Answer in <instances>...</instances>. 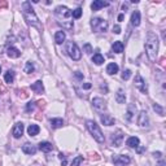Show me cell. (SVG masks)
Wrapping results in <instances>:
<instances>
[{"mask_svg": "<svg viewBox=\"0 0 166 166\" xmlns=\"http://www.w3.org/2000/svg\"><path fill=\"white\" fill-rule=\"evenodd\" d=\"M135 87L143 93H148V86H147V82L144 81V78L140 75V74H136L135 75Z\"/></svg>", "mask_w": 166, "mask_h": 166, "instance_id": "obj_7", "label": "cell"}, {"mask_svg": "<svg viewBox=\"0 0 166 166\" xmlns=\"http://www.w3.org/2000/svg\"><path fill=\"white\" fill-rule=\"evenodd\" d=\"M55 16L57 18L58 25H61L66 30H73L74 24L71 21V10L65 5H58L55 9Z\"/></svg>", "mask_w": 166, "mask_h": 166, "instance_id": "obj_1", "label": "cell"}, {"mask_svg": "<svg viewBox=\"0 0 166 166\" xmlns=\"http://www.w3.org/2000/svg\"><path fill=\"white\" fill-rule=\"evenodd\" d=\"M82 8H77V9H74L73 12H71V17L73 18H75V20H78V18H81L82 17Z\"/></svg>", "mask_w": 166, "mask_h": 166, "instance_id": "obj_31", "label": "cell"}, {"mask_svg": "<svg viewBox=\"0 0 166 166\" xmlns=\"http://www.w3.org/2000/svg\"><path fill=\"white\" fill-rule=\"evenodd\" d=\"M138 125L140 127H149V118L145 110H141L139 114V118H138Z\"/></svg>", "mask_w": 166, "mask_h": 166, "instance_id": "obj_11", "label": "cell"}, {"mask_svg": "<svg viewBox=\"0 0 166 166\" xmlns=\"http://www.w3.org/2000/svg\"><path fill=\"white\" fill-rule=\"evenodd\" d=\"M91 86H92V85H91V83H88V82H87V83H83V88H86V90L91 88Z\"/></svg>", "mask_w": 166, "mask_h": 166, "instance_id": "obj_40", "label": "cell"}, {"mask_svg": "<svg viewBox=\"0 0 166 166\" xmlns=\"http://www.w3.org/2000/svg\"><path fill=\"white\" fill-rule=\"evenodd\" d=\"M40 131V127L38 125H30L29 127H27V134H29L30 136H36L38 134H39Z\"/></svg>", "mask_w": 166, "mask_h": 166, "instance_id": "obj_26", "label": "cell"}, {"mask_svg": "<svg viewBox=\"0 0 166 166\" xmlns=\"http://www.w3.org/2000/svg\"><path fill=\"white\" fill-rule=\"evenodd\" d=\"M92 62L95 64V65H101V64H104V56L101 53H95L92 56Z\"/></svg>", "mask_w": 166, "mask_h": 166, "instance_id": "obj_29", "label": "cell"}, {"mask_svg": "<svg viewBox=\"0 0 166 166\" xmlns=\"http://www.w3.org/2000/svg\"><path fill=\"white\" fill-rule=\"evenodd\" d=\"M83 49H85V52H86L87 55H90V53L92 52V47H91L88 43H87V44H85V47H83Z\"/></svg>", "mask_w": 166, "mask_h": 166, "instance_id": "obj_36", "label": "cell"}, {"mask_svg": "<svg viewBox=\"0 0 166 166\" xmlns=\"http://www.w3.org/2000/svg\"><path fill=\"white\" fill-rule=\"evenodd\" d=\"M39 149L44 153H48V152H51L53 149V145L49 141H40L39 143Z\"/></svg>", "mask_w": 166, "mask_h": 166, "instance_id": "obj_21", "label": "cell"}, {"mask_svg": "<svg viewBox=\"0 0 166 166\" xmlns=\"http://www.w3.org/2000/svg\"><path fill=\"white\" fill-rule=\"evenodd\" d=\"M112 51L114 53H122L123 52V43L119 40H115L112 44Z\"/></svg>", "mask_w": 166, "mask_h": 166, "instance_id": "obj_22", "label": "cell"}, {"mask_svg": "<svg viewBox=\"0 0 166 166\" xmlns=\"http://www.w3.org/2000/svg\"><path fill=\"white\" fill-rule=\"evenodd\" d=\"M113 32H115V34H121V27L118 25H115L113 27Z\"/></svg>", "mask_w": 166, "mask_h": 166, "instance_id": "obj_38", "label": "cell"}, {"mask_svg": "<svg viewBox=\"0 0 166 166\" xmlns=\"http://www.w3.org/2000/svg\"><path fill=\"white\" fill-rule=\"evenodd\" d=\"M82 162H83V156H77V157L73 160V162L70 164V166H79Z\"/></svg>", "mask_w": 166, "mask_h": 166, "instance_id": "obj_32", "label": "cell"}, {"mask_svg": "<svg viewBox=\"0 0 166 166\" xmlns=\"http://www.w3.org/2000/svg\"><path fill=\"white\" fill-rule=\"evenodd\" d=\"M66 52H68L69 57L73 58L74 61H78V60H81V57H82L81 49H79L78 46H77V43H74V42L68 43V46H66Z\"/></svg>", "mask_w": 166, "mask_h": 166, "instance_id": "obj_6", "label": "cell"}, {"mask_svg": "<svg viewBox=\"0 0 166 166\" xmlns=\"http://www.w3.org/2000/svg\"><path fill=\"white\" fill-rule=\"evenodd\" d=\"M86 127H87V130L90 131V134L93 136V139H95L97 143H104L105 141L104 134L101 132L100 127H99V125L95 122V121H91V119L86 121Z\"/></svg>", "mask_w": 166, "mask_h": 166, "instance_id": "obj_4", "label": "cell"}, {"mask_svg": "<svg viewBox=\"0 0 166 166\" xmlns=\"http://www.w3.org/2000/svg\"><path fill=\"white\" fill-rule=\"evenodd\" d=\"M92 105H93V108H95L97 112H100V113L107 109V103H105V100H104V99H101V97H95V99H93Z\"/></svg>", "mask_w": 166, "mask_h": 166, "instance_id": "obj_10", "label": "cell"}, {"mask_svg": "<svg viewBox=\"0 0 166 166\" xmlns=\"http://www.w3.org/2000/svg\"><path fill=\"white\" fill-rule=\"evenodd\" d=\"M101 90H105V92H108V87H107V83L104 82V85H101Z\"/></svg>", "mask_w": 166, "mask_h": 166, "instance_id": "obj_41", "label": "cell"}, {"mask_svg": "<svg viewBox=\"0 0 166 166\" xmlns=\"http://www.w3.org/2000/svg\"><path fill=\"white\" fill-rule=\"evenodd\" d=\"M24 130H25L24 123H22V122H18V123H16V125H14L12 134H13V136L16 138V139H20V138L24 135Z\"/></svg>", "mask_w": 166, "mask_h": 166, "instance_id": "obj_12", "label": "cell"}, {"mask_svg": "<svg viewBox=\"0 0 166 166\" xmlns=\"http://www.w3.org/2000/svg\"><path fill=\"white\" fill-rule=\"evenodd\" d=\"M31 90L34 91L35 93H43L44 92L43 82L42 81H36L35 83H32V85H31Z\"/></svg>", "mask_w": 166, "mask_h": 166, "instance_id": "obj_20", "label": "cell"}, {"mask_svg": "<svg viewBox=\"0 0 166 166\" xmlns=\"http://www.w3.org/2000/svg\"><path fill=\"white\" fill-rule=\"evenodd\" d=\"M126 144L130 148H138L140 145V140H139V138L138 136H130L129 139L126 140Z\"/></svg>", "mask_w": 166, "mask_h": 166, "instance_id": "obj_16", "label": "cell"}, {"mask_svg": "<svg viewBox=\"0 0 166 166\" xmlns=\"http://www.w3.org/2000/svg\"><path fill=\"white\" fill-rule=\"evenodd\" d=\"M14 71L13 70H8L7 71V73H5L4 74V81H5V83H9V85H10V83H13L14 82Z\"/></svg>", "mask_w": 166, "mask_h": 166, "instance_id": "obj_27", "label": "cell"}, {"mask_svg": "<svg viewBox=\"0 0 166 166\" xmlns=\"http://www.w3.org/2000/svg\"><path fill=\"white\" fill-rule=\"evenodd\" d=\"M34 70H35L34 64H32L31 61H27V62H26V65H25V73L31 74V73H34Z\"/></svg>", "mask_w": 166, "mask_h": 166, "instance_id": "obj_30", "label": "cell"}, {"mask_svg": "<svg viewBox=\"0 0 166 166\" xmlns=\"http://www.w3.org/2000/svg\"><path fill=\"white\" fill-rule=\"evenodd\" d=\"M131 70L130 69H126V70H123V73H122V79L123 81H129L130 78H131Z\"/></svg>", "mask_w": 166, "mask_h": 166, "instance_id": "obj_34", "label": "cell"}, {"mask_svg": "<svg viewBox=\"0 0 166 166\" xmlns=\"http://www.w3.org/2000/svg\"><path fill=\"white\" fill-rule=\"evenodd\" d=\"M109 3L108 2H103V0H95L92 4H91V9L93 10V12H96V10L101 9V8H105L108 7Z\"/></svg>", "mask_w": 166, "mask_h": 166, "instance_id": "obj_13", "label": "cell"}, {"mask_svg": "<svg viewBox=\"0 0 166 166\" xmlns=\"http://www.w3.org/2000/svg\"><path fill=\"white\" fill-rule=\"evenodd\" d=\"M136 112V107L135 104H129V107H127V112H126V119L131 122L132 119H134V114Z\"/></svg>", "mask_w": 166, "mask_h": 166, "instance_id": "obj_14", "label": "cell"}, {"mask_svg": "<svg viewBox=\"0 0 166 166\" xmlns=\"http://www.w3.org/2000/svg\"><path fill=\"white\" fill-rule=\"evenodd\" d=\"M165 165V162L164 161H160V164H158V166H164Z\"/></svg>", "mask_w": 166, "mask_h": 166, "instance_id": "obj_44", "label": "cell"}, {"mask_svg": "<svg viewBox=\"0 0 166 166\" xmlns=\"http://www.w3.org/2000/svg\"><path fill=\"white\" fill-rule=\"evenodd\" d=\"M35 109V103L34 101H30V103H27V105H26V112H32V110Z\"/></svg>", "mask_w": 166, "mask_h": 166, "instance_id": "obj_35", "label": "cell"}, {"mask_svg": "<svg viewBox=\"0 0 166 166\" xmlns=\"http://www.w3.org/2000/svg\"><path fill=\"white\" fill-rule=\"evenodd\" d=\"M0 73H2V66H0Z\"/></svg>", "mask_w": 166, "mask_h": 166, "instance_id": "obj_45", "label": "cell"}, {"mask_svg": "<svg viewBox=\"0 0 166 166\" xmlns=\"http://www.w3.org/2000/svg\"><path fill=\"white\" fill-rule=\"evenodd\" d=\"M123 141V132L121 130H117L115 132H113L112 136H110V143H112L113 147H119Z\"/></svg>", "mask_w": 166, "mask_h": 166, "instance_id": "obj_8", "label": "cell"}, {"mask_svg": "<svg viewBox=\"0 0 166 166\" xmlns=\"http://www.w3.org/2000/svg\"><path fill=\"white\" fill-rule=\"evenodd\" d=\"M22 152L26 153V154H35L36 153V147L30 144V143H25L22 145Z\"/></svg>", "mask_w": 166, "mask_h": 166, "instance_id": "obj_17", "label": "cell"}, {"mask_svg": "<svg viewBox=\"0 0 166 166\" xmlns=\"http://www.w3.org/2000/svg\"><path fill=\"white\" fill-rule=\"evenodd\" d=\"M74 75H75V77H77V78H78L79 81H82V79H83V74L81 73V71H75Z\"/></svg>", "mask_w": 166, "mask_h": 166, "instance_id": "obj_39", "label": "cell"}, {"mask_svg": "<svg viewBox=\"0 0 166 166\" xmlns=\"http://www.w3.org/2000/svg\"><path fill=\"white\" fill-rule=\"evenodd\" d=\"M58 158L61 160V164H62V166H66V158H65V156H64L62 153H60V154H58Z\"/></svg>", "mask_w": 166, "mask_h": 166, "instance_id": "obj_37", "label": "cell"}, {"mask_svg": "<svg viewBox=\"0 0 166 166\" xmlns=\"http://www.w3.org/2000/svg\"><path fill=\"white\" fill-rule=\"evenodd\" d=\"M65 39H66V34H65V31L60 30V31H57L56 34H55V42H56L57 44H62V43L65 42Z\"/></svg>", "mask_w": 166, "mask_h": 166, "instance_id": "obj_24", "label": "cell"}, {"mask_svg": "<svg viewBox=\"0 0 166 166\" xmlns=\"http://www.w3.org/2000/svg\"><path fill=\"white\" fill-rule=\"evenodd\" d=\"M91 27L95 32H105L108 31V22L100 17H93L91 20Z\"/></svg>", "mask_w": 166, "mask_h": 166, "instance_id": "obj_5", "label": "cell"}, {"mask_svg": "<svg viewBox=\"0 0 166 166\" xmlns=\"http://www.w3.org/2000/svg\"><path fill=\"white\" fill-rule=\"evenodd\" d=\"M153 110H154V112H157L160 115H164V108H162L160 104L154 103V104H153Z\"/></svg>", "mask_w": 166, "mask_h": 166, "instance_id": "obj_33", "label": "cell"}, {"mask_svg": "<svg viewBox=\"0 0 166 166\" xmlns=\"http://www.w3.org/2000/svg\"><path fill=\"white\" fill-rule=\"evenodd\" d=\"M118 70H119V68H118V65L115 64V62H110V64H108V66H107V73H108L109 75L117 74Z\"/></svg>", "mask_w": 166, "mask_h": 166, "instance_id": "obj_23", "label": "cell"}, {"mask_svg": "<svg viewBox=\"0 0 166 166\" xmlns=\"http://www.w3.org/2000/svg\"><path fill=\"white\" fill-rule=\"evenodd\" d=\"M22 14H24V18H25V21L27 22V25L29 26L36 27V29H39V30L43 29L40 21H39V18H38L34 8L31 7L30 2H24L22 3Z\"/></svg>", "mask_w": 166, "mask_h": 166, "instance_id": "obj_2", "label": "cell"}, {"mask_svg": "<svg viewBox=\"0 0 166 166\" xmlns=\"http://www.w3.org/2000/svg\"><path fill=\"white\" fill-rule=\"evenodd\" d=\"M158 36L154 32L149 31L147 34V39H145V52L147 56L149 58V61L154 62L157 58V53H158Z\"/></svg>", "mask_w": 166, "mask_h": 166, "instance_id": "obj_3", "label": "cell"}, {"mask_svg": "<svg viewBox=\"0 0 166 166\" xmlns=\"http://www.w3.org/2000/svg\"><path fill=\"white\" fill-rule=\"evenodd\" d=\"M7 55H8L10 58H18L21 56V51H20L18 48H16V47H8Z\"/></svg>", "mask_w": 166, "mask_h": 166, "instance_id": "obj_18", "label": "cell"}, {"mask_svg": "<svg viewBox=\"0 0 166 166\" xmlns=\"http://www.w3.org/2000/svg\"><path fill=\"white\" fill-rule=\"evenodd\" d=\"M115 101H117L118 104H125L126 95H125V91L122 90V88H119V90L117 91V93H115Z\"/></svg>", "mask_w": 166, "mask_h": 166, "instance_id": "obj_25", "label": "cell"}, {"mask_svg": "<svg viewBox=\"0 0 166 166\" xmlns=\"http://www.w3.org/2000/svg\"><path fill=\"white\" fill-rule=\"evenodd\" d=\"M131 25L138 27L140 25V12L139 10H134L131 14Z\"/></svg>", "mask_w": 166, "mask_h": 166, "instance_id": "obj_19", "label": "cell"}, {"mask_svg": "<svg viewBox=\"0 0 166 166\" xmlns=\"http://www.w3.org/2000/svg\"><path fill=\"white\" fill-rule=\"evenodd\" d=\"M113 161L117 166H126L131 162V158L129 156H126V154H114Z\"/></svg>", "mask_w": 166, "mask_h": 166, "instance_id": "obj_9", "label": "cell"}, {"mask_svg": "<svg viewBox=\"0 0 166 166\" xmlns=\"http://www.w3.org/2000/svg\"><path fill=\"white\" fill-rule=\"evenodd\" d=\"M153 156H154V157H157V158H160V157H161V152H154V153H153Z\"/></svg>", "mask_w": 166, "mask_h": 166, "instance_id": "obj_43", "label": "cell"}, {"mask_svg": "<svg viewBox=\"0 0 166 166\" xmlns=\"http://www.w3.org/2000/svg\"><path fill=\"white\" fill-rule=\"evenodd\" d=\"M100 121H101V123L105 125V126H112L115 122V119L109 114H101L100 115Z\"/></svg>", "mask_w": 166, "mask_h": 166, "instance_id": "obj_15", "label": "cell"}, {"mask_svg": "<svg viewBox=\"0 0 166 166\" xmlns=\"http://www.w3.org/2000/svg\"><path fill=\"white\" fill-rule=\"evenodd\" d=\"M49 123H51L53 129H60V127H62L64 121H62V118H52L49 121Z\"/></svg>", "mask_w": 166, "mask_h": 166, "instance_id": "obj_28", "label": "cell"}, {"mask_svg": "<svg viewBox=\"0 0 166 166\" xmlns=\"http://www.w3.org/2000/svg\"><path fill=\"white\" fill-rule=\"evenodd\" d=\"M123 18H125V14L123 13H121L119 16H118V21L121 22V21H123Z\"/></svg>", "mask_w": 166, "mask_h": 166, "instance_id": "obj_42", "label": "cell"}]
</instances>
